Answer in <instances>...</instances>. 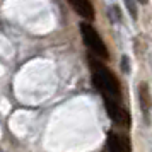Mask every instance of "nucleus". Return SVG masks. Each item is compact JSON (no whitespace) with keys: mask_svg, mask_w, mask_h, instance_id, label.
<instances>
[{"mask_svg":"<svg viewBox=\"0 0 152 152\" xmlns=\"http://www.w3.org/2000/svg\"><path fill=\"white\" fill-rule=\"evenodd\" d=\"M126 5H128V10H130V14H132V19H137V12H135V7H133L132 0H126Z\"/></svg>","mask_w":152,"mask_h":152,"instance_id":"8","label":"nucleus"},{"mask_svg":"<svg viewBox=\"0 0 152 152\" xmlns=\"http://www.w3.org/2000/svg\"><path fill=\"white\" fill-rule=\"evenodd\" d=\"M138 2H140V4H147V0H138Z\"/></svg>","mask_w":152,"mask_h":152,"instance_id":"9","label":"nucleus"},{"mask_svg":"<svg viewBox=\"0 0 152 152\" xmlns=\"http://www.w3.org/2000/svg\"><path fill=\"white\" fill-rule=\"evenodd\" d=\"M138 101H140V108H142L144 116L147 118V115H149V110H151V106H152V101H151L149 86H147L145 82H142V84H140V87H138Z\"/></svg>","mask_w":152,"mask_h":152,"instance_id":"6","label":"nucleus"},{"mask_svg":"<svg viewBox=\"0 0 152 152\" xmlns=\"http://www.w3.org/2000/svg\"><path fill=\"white\" fill-rule=\"evenodd\" d=\"M121 70H123L125 74H128V72H130V65H128V56H123V58H121Z\"/></svg>","mask_w":152,"mask_h":152,"instance_id":"7","label":"nucleus"},{"mask_svg":"<svg viewBox=\"0 0 152 152\" xmlns=\"http://www.w3.org/2000/svg\"><path fill=\"white\" fill-rule=\"evenodd\" d=\"M67 2L72 5V9L82 19H86V21H92L94 19V7H92V4L89 0H67Z\"/></svg>","mask_w":152,"mask_h":152,"instance_id":"4","label":"nucleus"},{"mask_svg":"<svg viewBox=\"0 0 152 152\" xmlns=\"http://www.w3.org/2000/svg\"><path fill=\"white\" fill-rule=\"evenodd\" d=\"M80 34H82V39L86 43V46L96 56L103 58V60H108L110 58V53H108V48H106L104 41L101 39V36L97 34V31L91 24H87V22H82L80 24Z\"/></svg>","mask_w":152,"mask_h":152,"instance_id":"2","label":"nucleus"},{"mask_svg":"<svg viewBox=\"0 0 152 152\" xmlns=\"http://www.w3.org/2000/svg\"><path fill=\"white\" fill-rule=\"evenodd\" d=\"M89 65L92 70V80L94 86L101 91L103 97H110L115 101H120L121 97V89H120V82L115 77V74L108 70L103 63H99L97 60H94L92 56L89 58Z\"/></svg>","mask_w":152,"mask_h":152,"instance_id":"1","label":"nucleus"},{"mask_svg":"<svg viewBox=\"0 0 152 152\" xmlns=\"http://www.w3.org/2000/svg\"><path fill=\"white\" fill-rule=\"evenodd\" d=\"M104 104H106V111L110 118L115 121V123H120V125H125L128 126L130 125V115L126 113V110H123L118 101L115 99H110V97H104Z\"/></svg>","mask_w":152,"mask_h":152,"instance_id":"3","label":"nucleus"},{"mask_svg":"<svg viewBox=\"0 0 152 152\" xmlns=\"http://www.w3.org/2000/svg\"><path fill=\"white\" fill-rule=\"evenodd\" d=\"M108 151L110 152H130V145L126 138L116 135L115 132L108 133Z\"/></svg>","mask_w":152,"mask_h":152,"instance_id":"5","label":"nucleus"}]
</instances>
